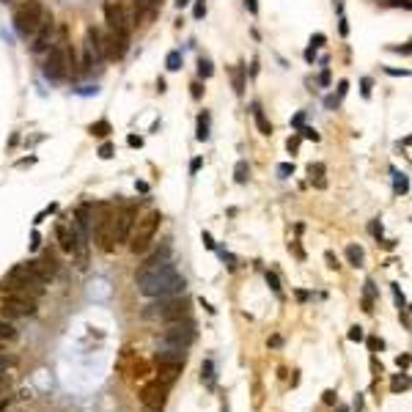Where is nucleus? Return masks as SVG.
Masks as SVG:
<instances>
[{
    "label": "nucleus",
    "mask_w": 412,
    "mask_h": 412,
    "mask_svg": "<svg viewBox=\"0 0 412 412\" xmlns=\"http://www.w3.org/2000/svg\"><path fill=\"white\" fill-rule=\"evenodd\" d=\"M212 72H215V69H212V61H209V58H201V61H198V74H201L203 80H209Z\"/></svg>",
    "instance_id": "nucleus-27"
},
{
    "label": "nucleus",
    "mask_w": 412,
    "mask_h": 412,
    "mask_svg": "<svg viewBox=\"0 0 412 412\" xmlns=\"http://www.w3.org/2000/svg\"><path fill=\"white\" fill-rule=\"evenodd\" d=\"M3 344H6V341H0V352H3Z\"/></svg>",
    "instance_id": "nucleus-57"
},
{
    "label": "nucleus",
    "mask_w": 412,
    "mask_h": 412,
    "mask_svg": "<svg viewBox=\"0 0 412 412\" xmlns=\"http://www.w3.org/2000/svg\"><path fill=\"white\" fill-rule=\"evenodd\" d=\"M198 140H209V113H203L198 116V135H195Z\"/></svg>",
    "instance_id": "nucleus-22"
},
{
    "label": "nucleus",
    "mask_w": 412,
    "mask_h": 412,
    "mask_svg": "<svg viewBox=\"0 0 412 412\" xmlns=\"http://www.w3.org/2000/svg\"><path fill=\"white\" fill-rule=\"evenodd\" d=\"M396 363H399V368H407L409 366V354H399V360H396Z\"/></svg>",
    "instance_id": "nucleus-45"
},
{
    "label": "nucleus",
    "mask_w": 412,
    "mask_h": 412,
    "mask_svg": "<svg viewBox=\"0 0 412 412\" xmlns=\"http://www.w3.org/2000/svg\"><path fill=\"white\" fill-rule=\"evenodd\" d=\"M154 363L157 368H184L187 363V349H171V346H160L154 352Z\"/></svg>",
    "instance_id": "nucleus-14"
},
{
    "label": "nucleus",
    "mask_w": 412,
    "mask_h": 412,
    "mask_svg": "<svg viewBox=\"0 0 412 412\" xmlns=\"http://www.w3.org/2000/svg\"><path fill=\"white\" fill-rule=\"evenodd\" d=\"M77 55L72 50V44H69L66 39V30H58V36H55V42L50 44V50H47V61H44V77L52 83L63 80L69 72H72V66H77Z\"/></svg>",
    "instance_id": "nucleus-2"
},
{
    "label": "nucleus",
    "mask_w": 412,
    "mask_h": 412,
    "mask_svg": "<svg viewBox=\"0 0 412 412\" xmlns=\"http://www.w3.org/2000/svg\"><path fill=\"white\" fill-rule=\"evenodd\" d=\"M165 66H168L171 72H179V69H181V52H179V50H171L168 58H165Z\"/></svg>",
    "instance_id": "nucleus-25"
},
{
    "label": "nucleus",
    "mask_w": 412,
    "mask_h": 412,
    "mask_svg": "<svg viewBox=\"0 0 412 412\" xmlns=\"http://www.w3.org/2000/svg\"><path fill=\"white\" fill-rule=\"evenodd\" d=\"M160 220L162 215L157 209H152L143 220H138L129 234V250L135 253V256H143V253H148V248H152L154 236H157V228H160Z\"/></svg>",
    "instance_id": "nucleus-5"
},
{
    "label": "nucleus",
    "mask_w": 412,
    "mask_h": 412,
    "mask_svg": "<svg viewBox=\"0 0 412 412\" xmlns=\"http://www.w3.org/2000/svg\"><path fill=\"white\" fill-rule=\"evenodd\" d=\"M190 88H193V91H190V93H193V99H201V93H203V85H201V83H193Z\"/></svg>",
    "instance_id": "nucleus-39"
},
{
    "label": "nucleus",
    "mask_w": 412,
    "mask_h": 412,
    "mask_svg": "<svg viewBox=\"0 0 412 412\" xmlns=\"http://www.w3.org/2000/svg\"><path fill=\"white\" fill-rule=\"evenodd\" d=\"M305 61H308V63L316 61V47H308V50H305Z\"/></svg>",
    "instance_id": "nucleus-44"
},
{
    "label": "nucleus",
    "mask_w": 412,
    "mask_h": 412,
    "mask_svg": "<svg viewBox=\"0 0 412 412\" xmlns=\"http://www.w3.org/2000/svg\"><path fill=\"white\" fill-rule=\"evenodd\" d=\"M324 44V33H316V36H311V47H322Z\"/></svg>",
    "instance_id": "nucleus-43"
},
{
    "label": "nucleus",
    "mask_w": 412,
    "mask_h": 412,
    "mask_svg": "<svg viewBox=\"0 0 412 412\" xmlns=\"http://www.w3.org/2000/svg\"><path fill=\"white\" fill-rule=\"evenodd\" d=\"M338 412H349V409H346V407H338Z\"/></svg>",
    "instance_id": "nucleus-56"
},
{
    "label": "nucleus",
    "mask_w": 412,
    "mask_h": 412,
    "mask_svg": "<svg viewBox=\"0 0 412 412\" xmlns=\"http://www.w3.org/2000/svg\"><path fill=\"white\" fill-rule=\"evenodd\" d=\"M234 88H236V93L245 91V66H242V63L234 69Z\"/></svg>",
    "instance_id": "nucleus-26"
},
{
    "label": "nucleus",
    "mask_w": 412,
    "mask_h": 412,
    "mask_svg": "<svg viewBox=\"0 0 412 412\" xmlns=\"http://www.w3.org/2000/svg\"><path fill=\"white\" fill-rule=\"evenodd\" d=\"M91 135H97V138H107V132H110V124L107 121H97V124H91Z\"/></svg>",
    "instance_id": "nucleus-28"
},
{
    "label": "nucleus",
    "mask_w": 412,
    "mask_h": 412,
    "mask_svg": "<svg viewBox=\"0 0 412 412\" xmlns=\"http://www.w3.org/2000/svg\"><path fill=\"white\" fill-rule=\"evenodd\" d=\"M198 168H201V160H193V162H190V171H193V173H198Z\"/></svg>",
    "instance_id": "nucleus-51"
},
{
    "label": "nucleus",
    "mask_w": 412,
    "mask_h": 412,
    "mask_svg": "<svg viewBox=\"0 0 412 412\" xmlns=\"http://www.w3.org/2000/svg\"><path fill=\"white\" fill-rule=\"evenodd\" d=\"M374 297H377L374 280H366V294H363V311H366V313L374 311Z\"/></svg>",
    "instance_id": "nucleus-19"
},
{
    "label": "nucleus",
    "mask_w": 412,
    "mask_h": 412,
    "mask_svg": "<svg viewBox=\"0 0 412 412\" xmlns=\"http://www.w3.org/2000/svg\"><path fill=\"white\" fill-rule=\"evenodd\" d=\"M39 311V299L22 291H0V313L9 319H25Z\"/></svg>",
    "instance_id": "nucleus-9"
},
{
    "label": "nucleus",
    "mask_w": 412,
    "mask_h": 412,
    "mask_svg": "<svg viewBox=\"0 0 412 412\" xmlns=\"http://www.w3.org/2000/svg\"><path fill=\"white\" fill-rule=\"evenodd\" d=\"M324 404H338L335 390H324Z\"/></svg>",
    "instance_id": "nucleus-40"
},
{
    "label": "nucleus",
    "mask_w": 412,
    "mask_h": 412,
    "mask_svg": "<svg viewBox=\"0 0 412 412\" xmlns=\"http://www.w3.org/2000/svg\"><path fill=\"white\" fill-rule=\"evenodd\" d=\"M146 319H160L165 324H171V322H181V319H187L190 316V303L184 297H162V299H157V303H152L143 311Z\"/></svg>",
    "instance_id": "nucleus-4"
},
{
    "label": "nucleus",
    "mask_w": 412,
    "mask_h": 412,
    "mask_svg": "<svg viewBox=\"0 0 412 412\" xmlns=\"http://www.w3.org/2000/svg\"><path fill=\"white\" fill-rule=\"evenodd\" d=\"M47 17H50V11L44 9L42 0H25V3H20L17 11H14V30H17V36H22V39H33L36 30L44 25Z\"/></svg>",
    "instance_id": "nucleus-3"
},
{
    "label": "nucleus",
    "mask_w": 412,
    "mask_h": 412,
    "mask_svg": "<svg viewBox=\"0 0 412 412\" xmlns=\"http://www.w3.org/2000/svg\"><path fill=\"white\" fill-rule=\"evenodd\" d=\"M3 291H22V294H30L33 299H39V297L44 294V283L39 280L25 264H17L9 275H6Z\"/></svg>",
    "instance_id": "nucleus-7"
},
{
    "label": "nucleus",
    "mask_w": 412,
    "mask_h": 412,
    "mask_svg": "<svg viewBox=\"0 0 412 412\" xmlns=\"http://www.w3.org/2000/svg\"><path fill=\"white\" fill-rule=\"evenodd\" d=\"M324 258H327V267H330V269H338V267H341V264H338V258H335V256H332V253H330V250H327V253H324Z\"/></svg>",
    "instance_id": "nucleus-38"
},
{
    "label": "nucleus",
    "mask_w": 412,
    "mask_h": 412,
    "mask_svg": "<svg viewBox=\"0 0 412 412\" xmlns=\"http://www.w3.org/2000/svg\"><path fill=\"white\" fill-rule=\"evenodd\" d=\"M201 379L209 387H215V366H212V360H203V368H201Z\"/></svg>",
    "instance_id": "nucleus-24"
},
{
    "label": "nucleus",
    "mask_w": 412,
    "mask_h": 412,
    "mask_svg": "<svg viewBox=\"0 0 412 412\" xmlns=\"http://www.w3.org/2000/svg\"><path fill=\"white\" fill-rule=\"evenodd\" d=\"M138 289L140 294L152 297V299H162V297H179L184 294L187 280L184 275H179V269L173 261H160L154 267H143L138 272Z\"/></svg>",
    "instance_id": "nucleus-1"
},
{
    "label": "nucleus",
    "mask_w": 412,
    "mask_h": 412,
    "mask_svg": "<svg viewBox=\"0 0 412 412\" xmlns=\"http://www.w3.org/2000/svg\"><path fill=\"white\" fill-rule=\"evenodd\" d=\"M190 3V0H176V6H179V9H181V6H187Z\"/></svg>",
    "instance_id": "nucleus-55"
},
{
    "label": "nucleus",
    "mask_w": 412,
    "mask_h": 412,
    "mask_svg": "<svg viewBox=\"0 0 412 412\" xmlns=\"http://www.w3.org/2000/svg\"><path fill=\"white\" fill-rule=\"evenodd\" d=\"M363 338H366L363 327H352V330H349V341H363Z\"/></svg>",
    "instance_id": "nucleus-35"
},
{
    "label": "nucleus",
    "mask_w": 412,
    "mask_h": 412,
    "mask_svg": "<svg viewBox=\"0 0 412 412\" xmlns=\"http://www.w3.org/2000/svg\"><path fill=\"white\" fill-rule=\"evenodd\" d=\"M203 11H206V9H203V3H198V6H195V20H201V17H203Z\"/></svg>",
    "instance_id": "nucleus-50"
},
{
    "label": "nucleus",
    "mask_w": 412,
    "mask_h": 412,
    "mask_svg": "<svg viewBox=\"0 0 412 412\" xmlns=\"http://www.w3.org/2000/svg\"><path fill=\"white\" fill-rule=\"evenodd\" d=\"M168 396H171V385L162 382V379H152L148 385L140 387V404L152 412H162L165 404H168Z\"/></svg>",
    "instance_id": "nucleus-11"
},
{
    "label": "nucleus",
    "mask_w": 412,
    "mask_h": 412,
    "mask_svg": "<svg viewBox=\"0 0 412 412\" xmlns=\"http://www.w3.org/2000/svg\"><path fill=\"white\" fill-rule=\"evenodd\" d=\"M324 173H327V168H324V162H311L308 165V176H311V181L319 190L327 187V179H324Z\"/></svg>",
    "instance_id": "nucleus-17"
},
{
    "label": "nucleus",
    "mask_w": 412,
    "mask_h": 412,
    "mask_svg": "<svg viewBox=\"0 0 412 412\" xmlns=\"http://www.w3.org/2000/svg\"><path fill=\"white\" fill-rule=\"evenodd\" d=\"M371 231H374L377 239H382V223H379V220H374V223H371Z\"/></svg>",
    "instance_id": "nucleus-41"
},
{
    "label": "nucleus",
    "mask_w": 412,
    "mask_h": 412,
    "mask_svg": "<svg viewBox=\"0 0 412 412\" xmlns=\"http://www.w3.org/2000/svg\"><path fill=\"white\" fill-rule=\"evenodd\" d=\"M407 387H409V379H407V377H399V379H393L390 390H393V393H399V390H407Z\"/></svg>",
    "instance_id": "nucleus-30"
},
{
    "label": "nucleus",
    "mask_w": 412,
    "mask_h": 412,
    "mask_svg": "<svg viewBox=\"0 0 412 412\" xmlns=\"http://www.w3.org/2000/svg\"><path fill=\"white\" fill-rule=\"evenodd\" d=\"M234 179L239 181V184H245V181L250 179V168H248V162H245V160L236 162V168H234Z\"/></svg>",
    "instance_id": "nucleus-23"
},
{
    "label": "nucleus",
    "mask_w": 412,
    "mask_h": 412,
    "mask_svg": "<svg viewBox=\"0 0 412 412\" xmlns=\"http://www.w3.org/2000/svg\"><path fill=\"white\" fill-rule=\"evenodd\" d=\"M91 231H93V242L99 245L102 253L116 250V212H113V206H107V203L99 206V217L93 220Z\"/></svg>",
    "instance_id": "nucleus-6"
},
{
    "label": "nucleus",
    "mask_w": 412,
    "mask_h": 412,
    "mask_svg": "<svg viewBox=\"0 0 412 412\" xmlns=\"http://www.w3.org/2000/svg\"><path fill=\"white\" fill-rule=\"evenodd\" d=\"M0 341H17V327L0 316Z\"/></svg>",
    "instance_id": "nucleus-21"
},
{
    "label": "nucleus",
    "mask_w": 412,
    "mask_h": 412,
    "mask_svg": "<svg viewBox=\"0 0 412 412\" xmlns=\"http://www.w3.org/2000/svg\"><path fill=\"white\" fill-rule=\"evenodd\" d=\"M135 223H138V206L126 203L124 209L116 215V242H126V239H129Z\"/></svg>",
    "instance_id": "nucleus-13"
},
{
    "label": "nucleus",
    "mask_w": 412,
    "mask_h": 412,
    "mask_svg": "<svg viewBox=\"0 0 412 412\" xmlns=\"http://www.w3.org/2000/svg\"><path fill=\"white\" fill-rule=\"evenodd\" d=\"M267 283H269V289H272L275 294H280V280H278V275H275V272H267Z\"/></svg>",
    "instance_id": "nucleus-32"
},
{
    "label": "nucleus",
    "mask_w": 412,
    "mask_h": 412,
    "mask_svg": "<svg viewBox=\"0 0 412 412\" xmlns=\"http://www.w3.org/2000/svg\"><path fill=\"white\" fill-rule=\"evenodd\" d=\"M195 344V322L181 319V322H171L160 335V346H171V349H190Z\"/></svg>",
    "instance_id": "nucleus-10"
},
{
    "label": "nucleus",
    "mask_w": 412,
    "mask_h": 412,
    "mask_svg": "<svg viewBox=\"0 0 412 412\" xmlns=\"http://www.w3.org/2000/svg\"><path fill=\"white\" fill-rule=\"evenodd\" d=\"M368 93H371V80L366 77V80H363V97H368Z\"/></svg>",
    "instance_id": "nucleus-48"
},
{
    "label": "nucleus",
    "mask_w": 412,
    "mask_h": 412,
    "mask_svg": "<svg viewBox=\"0 0 412 412\" xmlns=\"http://www.w3.org/2000/svg\"><path fill=\"white\" fill-rule=\"evenodd\" d=\"M289 250H291V253H294V256H297L299 261H303V258H305V250H303V248H299V242H291V245H289Z\"/></svg>",
    "instance_id": "nucleus-36"
},
{
    "label": "nucleus",
    "mask_w": 412,
    "mask_h": 412,
    "mask_svg": "<svg viewBox=\"0 0 412 412\" xmlns=\"http://www.w3.org/2000/svg\"><path fill=\"white\" fill-rule=\"evenodd\" d=\"M245 6L250 9V14H258V3H256V0H245Z\"/></svg>",
    "instance_id": "nucleus-46"
},
{
    "label": "nucleus",
    "mask_w": 412,
    "mask_h": 412,
    "mask_svg": "<svg viewBox=\"0 0 412 412\" xmlns=\"http://www.w3.org/2000/svg\"><path fill=\"white\" fill-rule=\"evenodd\" d=\"M9 409V399H0V412H6Z\"/></svg>",
    "instance_id": "nucleus-54"
},
{
    "label": "nucleus",
    "mask_w": 412,
    "mask_h": 412,
    "mask_svg": "<svg viewBox=\"0 0 412 412\" xmlns=\"http://www.w3.org/2000/svg\"><path fill=\"white\" fill-rule=\"evenodd\" d=\"M126 143H129V146H140V138H138V135H129V138H126Z\"/></svg>",
    "instance_id": "nucleus-49"
},
{
    "label": "nucleus",
    "mask_w": 412,
    "mask_h": 412,
    "mask_svg": "<svg viewBox=\"0 0 412 412\" xmlns=\"http://www.w3.org/2000/svg\"><path fill=\"white\" fill-rule=\"evenodd\" d=\"M393 176H396V193H407V190H409L407 176H404V173H393Z\"/></svg>",
    "instance_id": "nucleus-29"
},
{
    "label": "nucleus",
    "mask_w": 412,
    "mask_h": 412,
    "mask_svg": "<svg viewBox=\"0 0 412 412\" xmlns=\"http://www.w3.org/2000/svg\"><path fill=\"white\" fill-rule=\"evenodd\" d=\"M39 239H42V236H39V234H33V242H30V248H33V250L39 248V245H42V242H39Z\"/></svg>",
    "instance_id": "nucleus-53"
},
{
    "label": "nucleus",
    "mask_w": 412,
    "mask_h": 412,
    "mask_svg": "<svg viewBox=\"0 0 412 412\" xmlns=\"http://www.w3.org/2000/svg\"><path fill=\"white\" fill-rule=\"evenodd\" d=\"M286 148H289L291 154L297 152V148H299V135H294V138H289V140H286Z\"/></svg>",
    "instance_id": "nucleus-37"
},
{
    "label": "nucleus",
    "mask_w": 412,
    "mask_h": 412,
    "mask_svg": "<svg viewBox=\"0 0 412 412\" xmlns=\"http://www.w3.org/2000/svg\"><path fill=\"white\" fill-rule=\"evenodd\" d=\"M291 173H294V165H291V162H280V165H278V176H280V179H289Z\"/></svg>",
    "instance_id": "nucleus-31"
},
{
    "label": "nucleus",
    "mask_w": 412,
    "mask_h": 412,
    "mask_svg": "<svg viewBox=\"0 0 412 412\" xmlns=\"http://www.w3.org/2000/svg\"><path fill=\"white\" fill-rule=\"evenodd\" d=\"M105 22H107V30H113V33L129 39L132 30H135V17H132V9L124 3V0H110L105 3Z\"/></svg>",
    "instance_id": "nucleus-8"
},
{
    "label": "nucleus",
    "mask_w": 412,
    "mask_h": 412,
    "mask_svg": "<svg viewBox=\"0 0 412 412\" xmlns=\"http://www.w3.org/2000/svg\"><path fill=\"white\" fill-rule=\"evenodd\" d=\"M99 157H102V160H110V157H113V146H110V143H102V146H99Z\"/></svg>",
    "instance_id": "nucleus-34"
},
{
    "label": "nucleus",
    "mask_w": 412,
    "mask_h": 412,
    "mask_svg": "<svg viewBox=\"0 0 412 412\" xmlns=\"http://www.w3.org/2000/svg\"><path fill=\"white\" fill-rule=\"evenodd\" d=\"M36 261L42 264V269H44L47 275H50V278H55V275H58V258H55V253L47 250L44 256H42V258H36Z\"/></svg>",
    "instance_id": "nucleus-18"
},
{
    "label": "nucleus",
    "mask_w": 412,
    "mask_h": 412,
    "mask_svg": "<svg viewBox=\"0 0 412 412\" xmlns=\"http://www.w3.org/2000/svg\"><path fill=\"white\" fill-rule=\"evenodd\" d=\"M253 118H256V126H258V132L261 135H267V138H269V135H272V121H269V118H267V113H264V107H261L258 105V102H253Z\"/></svg>",
    "instance_id": "nucleus-16"
},
{
    "label": "nucleus",
    "mask_w": 412,
    "mask_h": 412,
    "mask_svg": "<svg viewBox=\"0 0 412 412\" xmlns=\"http://www.w3.org/2000/svg\"><path fill=\"white\" fill-rule=\"evenodd\" d=\"M299 138H308V140H319V132L313 129V126H303V135Z\"/></svg>",
    "instance_id": "nucleus-33"
},
{
    "label": "nucleus",
    "mask_w": 412,
    "mask_h": 412,
    "mask_svg": "<svg viewBox=\"0 0 412 412\" xmlns=\"http://www.w3.org/2000/svg\"><path fill=\"white\" fill-rule=\"evenodd\" d=\"M297 299H299V303H305V299H308V291L299 289V291H297Z\"/></svg>",
    "instance_id": "nucleus-52"
},
{
    "label": "nucleus",
    "mask_w": 412,
    "mask_h": 412,
    "mask_svg": "<svg viewBox=\"0 0 412 412\" xmlns=\"http://www.w3.org/2000/svg\"><path fill=\"white\" fill-rule=\"evenodd\" d=\"M346 258H349L352 267H363V261H366V253H363L360 245H349V248H346Z\"/></svg>",
    "instance_id": "nucleus-20"
},
{
    "label": "nucleus",
    "mask_w": 412,
    "mask_h": 412,
    "mask_svg": "<svg viewBox=\"0 0 412 412\" xmlns=\"http://www.w3.org/2000/svg\"><path fill=\"white\" fill-rule=\"evenodd\" d=\"M319 83H322V85H330V72H327V69L319 74Z\"/></svg>",
    "instance_id": "nucleus-47"
},
{
    "label": "nucleus",
    "mask_w": 412,
    "mask_h": 412,
    "mask_svg": "<svg viewBox=\"0 0 412 412\" xmlns=\"http://www.w3.org/2000/svg\"><path fill=\"white\" fill-rule=\"evenodd\" d=\"M368 349H371V352L382 349V341H379V338H368Z\"/></svg>",
    "instance_id": "nucleus-42"
},
{
    "label": "nucleus",
    "mask_w": 412,
    "mask_h": 412,
    "mask_svg": "<svg viewBox=\"0 0 412 412\" xmlns=\"http://www.w3.org/2000/svg\"><path fill=\"white\" fill-rule=\"evenodd\" d=\"M55 42V22H52V17H47L44 20V25L36 30V36L30 39V50H33L36 55H42V52H47L50 50V44Z\"/></svg>",
    "instance_id": "nucleus-15"
},
{
    "label": "nucleus",
    "mask_w": 412,
    "mask_h": 412,
    "mask_svg": "<svg viewBox=\"0 0 412 412\" xmlns=\"http://www.w3.org/2000/svg\"><path fill=\"white\" fill-rule=\"evenodd\" d=\"M102 50H105L107 61H121L126 52H129V39L113 33V30H102Z\"/></svg>",
    "instance_id": "nucleus-12"
}]
</instances>
